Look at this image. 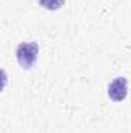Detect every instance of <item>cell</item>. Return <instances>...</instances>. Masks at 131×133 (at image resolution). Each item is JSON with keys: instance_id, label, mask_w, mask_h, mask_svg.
<instances>
[{"instance_id": "3957f363", "label": "cell", "mask_w": 131, "mask_h": 133, "mask_svg": "<svg viewBox=\"0 0 131 133\" xmlns=\"http://www.w3.org/2000/svg\"><path fill=\"white\" fill-rule=\"evenodd\" d=\"M39 5L49 11H57L65 5V0H39Z\"/></svg>"}, {"instance_id": "6da1fadb", "label": "cell", "mask_w": 131, "mask_h": 133, "mask_svg": "<svg viewBox=\"0 0 131 133\" xmlns=\"http://www.w3.org/2000/svg\"><path fill=\"white\" fill-rule=\"evenodd\" d=\"M37 54H39V45L35 42H22L16 50L17 62L26 70L34 65V62L37 61Z\"/></svg>"}, {"instance_id": "7a4b0ae2", "label": "cell", "mask_w": 131, "mask_h": 133, "mask_svg": "<svg viewBox=\"0 0 131 133\" xmlns=\"http://www.w3.org/2000/svg\"><path fill=\"white\" fill-rule=\"evenodd\" d=\"M128 95V79L127 77H116L108 85V96L114 102H122Z\"/></svg>"}]
</instances>
